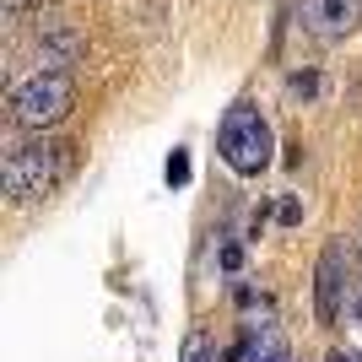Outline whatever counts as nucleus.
Listing matches in <instances>:
<instances>
[{
  "instance_id": "obj_11",
  "label": "nucleus",
  "mask_w": 362,
  "mask_h": 362,
  "mask_svg": "<svg viewBox=\"0 0 362 362\" xmlns=\"http://www.w3.org/2000/svg\"><path fill=\"white\" fill-rule=\"evenodd\" d=\"M276 216H281V222H287V227H292V222H298V216H303V206H298V200H292V195H287V200H281V206H276Z\"/></svg>"
},
{
  "instance_id": "obj_10",
  "label": "nucleus",
  "mask_w": 362,
  "mask_h": 362,
  "mask_svg": "<svg viewBox=\"0 0 362 362\" xmlns=\"http://www.w3.org/2000/svg\"><path fill=\"white\" fill-rule=\"evenodd\" d=\"M28 11H44V0H6V16H28Z\"/></svg>"
},
{
  "instance_id": "obj_1",
  "label": "nucleus",
  "mask_w": 362,
  "mask_h": 362,
  "mask_svg": "<svg viewBox=\"0 0 362 362\" xmlns=\"http://www.w3.org/2000/svg\"><path fill=\"white\" fill-rule=\"evenodd\" d=\"M76 168V146L71 141H54L44 130H33V141H16L6 151V163H0V179H6V195L16 206H28V200H49L71 179Z\"/></svg>"
},
{
  "instance_id": "obj_6",
  "label": "nucleus",
  "mask_w": 362,
  "mask_h": 362,
  "mask_svg": "<svg viewBox=\"0 0 362 362\" xmlns=\"http://www.w3.org/2000/svg\"><path fill=\"white\" fill-rule=\"evenodd\" d=\"M233 362H292V351H287L276 325H243L238 346H233Z\"/></svg>"
},
{
  "instance_id": "obj_14",
  "label": "nucleus",
  "mask_w": 362,
  "mask_h": 362,
  "mask_svg": "<svg viewBox=\"0 0 362 362\" xmlns=\"http://www.w3.org/2000/svg\"><path fill=\"white\" fill-rule=\"evenodd\" d=\"M351 314H357V325H362V292H357V303H351Z\"/></svg>"
},
{
  "instance_id": "obj_8",
  "label": "nucleus",
  "mask_w": 362,
  "mask_h": 362,
  "mask_svg": "<svg viewBox=\"0 0 362 362\" xmlns=\"http://www.w3.org/2000/svg\"><path fill=\"white\" fill-rule=\"evenodd\" d=\"M179 362H216L211 335H206V330H189V335H184V346H179Z\"/></svg>"
},
{
  "instance_id": "obj_3",
  "label": "nucleus",
  "mask_w": 362,
  "mask_h": 362,
  "mask_svg": "<svg viewBox=\"0 0 362 362\" xmlns=\"http://www.w3.org/2000/svg\"><path fill=\"white\" fill-rule=\"evenodd\" d=\"M216 151L222 163L243 179H259L271 168V151H276V136H271V119L259 114L255 103H233L222 114V130H216Z\"/></svg>"
},
{
  "instance_id": "obj_2",
  "label": "nucleus",
  "mask_w": 362,
  "mask_h": 362,
  "mask_svg": "<svg viewBox=\"0 0 362 362\" xmlns=\"http://www.w3.org/2000/svg\"><path fill=\"white\" fill-rule=\"evenodd\" d=\"M76 108V76L65 65H38L11 87V124L16 130H49Z\"/></svg>"
},
{
  "instance_id": "obj_9",
  "label": "nucleus",
  "mask_w": 362,
  "mask_h": 362,
  "mask_svg": "<svg viewBox=\"0 0 362 362\" xmlns=\"http://www.w3.org/2000/svg\"><path fill=\"white\" fill-rule=\"evenodd\" d=\"M163 173H168V184H173V189H179V184H189V151H173Z\"/></svg>"
},
{
  "instance_id": "obj_12",
  "label": "nucleus",
  "mask_w": 362,
  "mask_h": 362,
  "mask_svg": "<svg viewBox=\"0 0 362 362\" xmlns=\"http://www.w3.org/2000/svg\"><path fill=\"white\" fill-rule=\"evenodd\" d=\"M238 265H243V249H238V243H227V249H222V271H238Z\"/></svg>"
},
{
  "instance_id": "obj_13",
  "label": "nucleus",
  "mask_w": 362,
  "mask_h": 362,
  "mask_svg": "<svg viewBox=\"0 0 362 362\" xmlns=\"http://www.w3.org/2000/svg\"><path fill=\"white\" fill-rule=\"evenodd\" d=\"M330 362H362V357H357V351H335Z\"/></svg>"
},
{
  "instance_id": "obj_4",
  "label": "nucleus",
  "mask_w": 362,
  "mask_h": 362,
  "mask_svg": "<svg viewBox=\"0 0 362 362\" xmlns=\"http://www.w3.org/2000/svg\"><path fill=\"white\" fill-rule=\"evenodd\" d=\"M346 271H351L346 243L330 238V243H325V255H319V281H314V314H319V325H335L341 308H346Z\"/></svg>"
},
{
  "instance_id": "obj_7",
  "label": "nucleus",
  "mask_w": 362,
  "mask_h": 362,
  "mask_svg": "<svg viewBox=\"0 0 362 362\" xmlns=\"http://www.w3.org/2000/svg\"><path fill=\"white\" fill-rule=\"evenodd\" d=\"M38 44H44V65H71L81 54V38H76V28H65V16L38 11Z\"/></svg>"
},
{
  "instance_id": "obj_5",
  "label": "nucleus",
  "mask_w": 362,
  "mask_h": 362,
  "mask_svg": "<svg viewBox=\"0 0 362 362\" xmlns=\"http://www.w3.org/2000/svg\"><path fill=\"white\" fill-rule=\"evenodd\" d=\"M362 22V0H303V28L314 38H346Z\"/></svg>"
}]
</instances>
